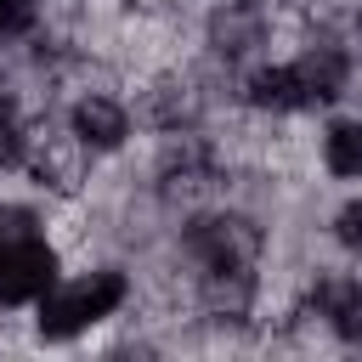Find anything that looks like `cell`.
Here are the masks:
<instances>
[{"label":"cell","mask_w":362,"mask_h":362,"mask_svg":"<svg viewBox=\"0 0 362 362\" xmlns=\"http://www.w3.org/2000/svg\"><path fill=\"white\" fill-rule=\"evenodd\" d=\"M136 305V266L119 255L68 266L34 305H28V339L34 345H79L113 328Z\"/></svg>","instance_id":"6da1fadb"},{"label":"cell","mask_w":362,"mask_h":362,"mask_svg":"<svg viewBox=\"0 0 362 362\" xmlns=\"http://www.w3.org/2000/svg\"><path fill=\"white\" fill-rule=\"evenodd\" d=\"M51 0H0V45H23L45 28Z\"/></svg>","instance_id":"8992f818"},{"label":"cell","mask_w":362,"mask_h":362,"mask_svg":"<svg viewBox=\"0 0 362 362\" xmlns=\"http://www.w3.org/2000/svg\"><path fill=\"white\" fill-rule=\"evenodd\" d=\"M317 175L328 187H362V107H334L317 119Z\"/></svg>","instance_id":"277c9868"},{"label":"cell","mask_w":362,"mask_h":362,"mask_svg":"<svg viewBox=\"0 0 362 362\" xmlns=\"http://www.w3.org/2000/svg\"><path fill=\"white\" fill-rule=\"evenodd\" d=\"M317 226H322V238H328L334 255H345V260L362 266V187H339V198L322 204Z\"/></svg>","instance_id":"5b68a950"},{"label":"cell","mask_w":362,"mask_h":362,"mask_svg":"<svg viewBox=\"0 0 362 362\" xmlns=\"http://www.w3.org/2000/svg\"><path fill=\"white\" fill-rule=\"evenodd\" d=\"M351 34L362 40V0H351Z\"/></svg>","instance_id":"52a82bcc"},{"label":"cell","mask_w":362,"mask_h":362,"mask_svg":"<svg viewBox=\"0 0 362 362\" xmlns=\"http://www.w3.org/2000/svg\"><path fill=\"white\" fill-rule=\"evenodd\" d=\"M62 124L96 153V158H119L141 141V119L124 96L119 79H90V85H74L62 96Z\"/></svg>","instance_id":"7a4b0ae2"},{"label":"cell","mask_w":362,"mask_h":362,"mask_svg":"<svg viewBox=\"0 0 362 362\" xmlns=\"http://www.w3.org/2000/svg\"><path fill=\"white\" fill-rule=\"evenodd\" d=\"M62 272H68V260H62V249L51 243V232L0 238V311H6V317L28 311Z\"/></svg>","instance_id":"3957f363"}]
</instances>
